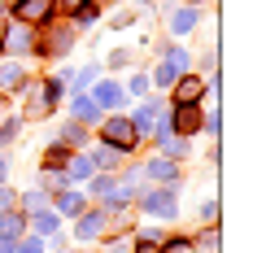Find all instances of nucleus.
I'll return each mask as SVG.
<instances>
[{
	"instance_id": "obj_1",
	"label": "nucleus",
	"mask_w": 253,
	"mask_h": 253,
	"mask_svg": "<svg viewBox=\"0 0 253 253\" xmlns=\"http://www.w3.org/2000/svg\"><path fill=\"white\" fill-rule=\"evenodd\" d=\"M101 140L109 144V149H118V153L135 149V126H131V118H105Z\"/></svg>"
},
{
	"instance_id": "obj_2",
	"label": "nucleus",
	"mask_w": 253,
	"mask_h": 253,
	"mask_svg": "<svg viewBox=\"0 0 253 253\" xmlns=\"http://www.w3.org/2000/svg\"><path fill=\"white\" fill-rule=\"evenodd\" d=\"M188 66H192V57H188L183 48H170L166 57H162V66H157L153 83H157V87H170V83H175L179 75H188Z\"/></svg>"
},
{
	"instance_id": "obj_3",
	"label": "nucleus",
	"mask_w": 253,
	"mask_h": 253,
	"mask_svg": "<svg viewBox=\"0 0 253 253\" xmlns=\"http://www.w3.org/2000/svg\"><path fill=\"white\" fill-rule=\"evenodd\" d=\"M144 214H153V218H166V223H170V218L179 214V201H175V183H170L166 192H149V197H144Z\"/></svg>"
},
{
	"instance_id": "obj_4",
	"label": "nucleus",
	"mask_w": 253,
	"mask_h": 253,
	"mask_svg": "<svg viewBox=\"0 0 253 253\" xmlns=\"http://www.w3.org/2000/svg\"><path fill=\"white\" fill-rule=\"evenodd\" d=\"M166 118H170L175 135H197L201 131V109L197 105H175V114H166Z\"/></svg>"
},
{
	"instance_id": "obj_5",
	"label": "nucleus",
	"mask_w": 253,
	"mask_h": 253,
	"mask_svg": "<svg viewBox=\"0 0 253 253\" xmlns=\"http://www.w3.org/2000/svg\"><path fill=\"white\" fill-rule=\"evenodd\" d=\"M52 13H57V0H18V18H22L26 26L48 22Z\"/></svg>"
},
{
	"instance_id": "obj_6",
	"label": "nucleus",
	"mask_w": 253,
	"mask_h": 253,
	"mask_svg": "<svg viewBox=\"0 0 253 253\" xmlns=\"http://www.w3.org/2000/svg\"><path fill=\"white\" fill-rule=\"evenodd\" d=\"M201 96H205V79H197V75L175 79V105H197Z\"/></svg>"
},
{
	"instance_id": "obj_7",
	"label": "nucleus",
	"mask_w": 253,
	"mask_h": 253,
	"mask_svg": "<svg viewBox=\"0 0 253 253\" xmlns=\"http://www.w3.org/2000/svg\"><path fill=\"white\" fill-rule=\"evenodd\" d=\"M144 175L157 179V183H175V179H179V166L170 162V157H153L149 166H144Z\"/></svg>"
},
{
	"instance_id": "obj_8",
	"label": "nucleus",
	"mask_w": 253,
	"mask_h": 253,
	"mask_svg": "<svg viewBox=\"0 0 253 253\" xmlns=\"http://www.w3.org/2000/svg\"><path fill=\"white\" fill-rule=\"evenodd\" d=\"M4 48L13 52V57H18V52H26V48H35V35H31V26H13V31H9V40H4Z\"/></svg>"
},
{
	"instance_id": "obj_9",
	"label": "nucleus",
	"mask_w": 253,
	"mask_h": 253,
	"mask_svg": "<svg viewBox=\"0 0 253 253\" xmlns=\"http://www.w3.org/2000/svg\"><path fill=\"white\" fill-rule=\"evenodd\" d=\"M52 214H57V218H79V214H83V197H79V192H61Z\"/></svg>"
},
{
	"instance_id": "obj_10",
	"label": "nucleus",
	"mask_w": 253,
	"mask_h": 253,
	"mask_svg": "<svg viewBox=\"0 0 253 253\" xmlns=\"http://www.w3.org/2000/svg\"><path fill=\"white\" fill-rule=\"evenodd\" d=\"M157 114H162V105L157 101H149V105H140V114H135V135H144V131H153V126H157Z\"/></svg>"
},
{
	"instance_id": "obj_11",
	"label": "nucleus",
	"mask_w": 253,
	"mask_h": 253,
	"mask_svg": "<svg viewBox=\"0 0 253 253\" xmlns=\"http://www.w3.org/2000/svg\"><path fill=\"white\" fill-rule=\"evenodd\" d=\"M26 83V70L18 66V61H4L0 66V92H9V87H22Z\"/></svg>"
},
{
	"instance_id": "obj_12",
	"label": "nucleus",
	"mask_w": 253,
	"mask_h": 253,
	"mask_svg": "<svg viewBox=\"0 0 253 253\" xmlns=\"http://www.w3.org/2000/svg\"><path fill=\"white\" fill-rule=\"evenodd\" d=\"M105 231V214H83L79 218V240H96Z\"/></svg>"
},
{
	"instance_id": "obj_13",
	"label": "nucleus",
	"mask_w": 253,
	"mask_h": 253,
	"mask_svg": "<svg viewBox=\"0 0 253 253\" xmlns=\"http://www.w3.org/2000/svg\"><path fill=\"white\" fill-rule=\"evenodd\" d=\"M197 22H201L197 9H179L175 18H170V31H175V35H188V31H197Z\"/></svg>"
},
{
	"instance_id": "obj_14",
	"label": "nucleus",
	"mask_w": 253,
	"mask_h": 253,
	"mask_svg": "<svg viewBox=\"0 0 253 253\" xmlns=\"http://www.w3.org/2000/svg\"><path fill=\"white\" fill-rule=\"evenodd\" d=\"M70 109H75L79 123H92V118H101V105L92 101V96H75V105H70Z\"/></svg>"
},
{
	"instance_id": "obj_15",
	"label": "nucleus",
	"mask_w": 253,
	"mask_h": 253,
	"mask_svg": "<svg viewBox=\"0 0 253 253\" xmlns=\"http://www.w3.org/2000/svg\"><path fill=\"white\" fill-rule=\"evenodd\" d=\"M118 101H123L118 83H96V105H118Z\"/></svg>"
},
{
	"instance_id": "obj_16",
	"label": "nucleus",
	"mask_w": 253,
	"mask_h": 253,
	"mask_svg": "<svg viewBox=\"0 0 253 253\" xmlns=\"http://www.w3.org/2000/svg\"><path fill=\"white\" fill-rule=\"evenodd\" d=\"M70 48H75V35L70 31H57L48 44H44V52H70Z\"/></svg>"
},
{
	"instance_id": "obj_17",
	"label": "nucleus",
	"mask_w": 253,
	"mask_h": 253,
	"mask_svg": "<svg viewBox=\"0 0 253 253\" xmlns=\"http://www.w3.org/2000/svg\"><path fill=\"white\" fill-rule=\"evenodd\" d=\"M92 175H96L92 157H70V179H92Z\"/></svg>"
},
{
	"instance_id": "obj_18",
	"label": "nucleus",
	"mask_w": 253,
	"mask_h": 253,
	"mask_svg": "<svg viewBox=\"0 0 253 253\" xmlns=\"http://www.w3.org/2000/svg\"><path fill=\"white\" fill-rule=\"evenodd\" d=\"M18 231H22V218H18V214H0V236H9V240H13Z\"/></svg>"
},
{
	"instance_id": "obj_19",
	"label": "nucleus",
	"mask_w": 253,
	"mask_h": 253,
	"mask_svg": "<svg viewBox=\"0 0 253 253\" xmlns=\"http://www.w3.org/2000/svg\"><path fill=\"white\" fill-rule=\"evenodd\" d=\"M22 205L31 210V214H40V210L48 205V192H40V188H35V192H26V197H22Z\"/></svg>"
},
{
	"instance_id": "obj_20",
	"label": "nucleus",
	"mask_w": 253,
	"mask_h": 253,
	"mask_svg": "<svg viewBox=\"0 0 253 253\" xmlns=\"http://www.w3.org/2000/svg\"><path fill=\"white\" fill-rule=\"evenodd\" d=\"M57 223H61V218H57L52 210H40V214H35V227H40V231H52Z\"/></svg>"
},
{
	"instance_id": "obj_21",
	"label": "nucleus",
	"mask_w": 253,
	"mask_h": 253,
	"mask_svg": "<svg viewBox=\"0 0 253 253\" xmlns=\"http://www.w3.org/2000/svg\"><path fill=\"white\" fill-rule=\"evenodd\" d=\"M197 245H201L205 253H218V227H210V231L201 236V240H197Z\"/></svg>"
},
{
	"instance_id": "obj_22",
	"label": "nucleus",
	"mask_w": 253,
	"mask_h": 253,
	"mask_svg": "<svg viewBox=\"0 0 253 253\" xmlns=\"http://www.w3.org/2000/svg\"><path fill=\"white\" fill-rule=\"evenodd\" d=\"M109 253H135V240L131 236H118V240H109Z\"/></svg>"
},
{
	"instance_id": "obj_23",
	"label": "nucleus",
	"mask_w": 253,
	"mask_h": 253,
	"mask_svg": "<svg viewBox=\"0 0 253 253\" xmlns=\"http://www.w3.org/2000/svg\"><path fill=\"white\" fill-rule=\"evenodd\" d=\"M92 79H96V66H83L75 75V87H92Z\"/></svg>"
},
{
	"instance_id": "obj_24",
	"label": "nucleus",
	"mask_w": 253,
	"mask_h": 253,
	"mask_svg": "<svg viewBox=\"0 0 253 253\" xmlns=\"http://www.w3.org/2000/svg\"><path fill=\"white\" fill-rule=\"evenodd\" d=\"M61 131H66V144H83V126L79 123H66Z\"/></svg>"
},
{
	"instance_id": "obj_25",
	"label": "nucleus",
	"mask_w": 253,
	"mask_h": 253,
	"mask_svg": "<svg viewBox=\"0 0 253 253\" xmlns=\"http://www.w3.org/2000/svg\"><path fill=\"white\" fill-rule=\"evenodd\" d=\"M44 188H66V175H57L52 166H44Z\"/></svg>"
},
{
	"instance_id": "obj_26",
	"label": "nucleus",
	"mask_w": 253,
	"mask_h": 253,
	"mask_svg": "<svg viewBox=\"0 0 253 253\" xmlns=\"http://www.w3.org/2000/svg\"><path fill=\"white\" fill-rule=\"evenodd\" d=\"M162 253H192V240H166Z\"/></svg>"
},
{
	"instance_id": "obj_27",
	"label": "nucleus",
	"mask_w": 253,
	"mask_h": 253,
	"mask_svg": "<svg viewBox=\"0 0 253 253\" xmlns=\"http://www.w3.org/2000/svg\"><path fill=\"white\" fill-rule=\"evenodd\" d=\"M13 205H18V197L9 188H0V214H13Z\"/></svg>"
},
{
	"instance_id": "obj_28",
	"label": "nucleus",
	"mask_w": 253,
	"mask_h": 253,
	"mask_svg": "<svg viewBox=\"0 0 253 253\" xmlns=\"http://www.w3.org/2000/svg\"><path fill=\"white\" fill-rule=\"evenodd\" d=\"M13 135H18V118H13V123H4V126H0V144H13Z\"/></svg>"
},
{
	"instance_id": "obj_29",
	"label": "nucleus",
	"mask_w": 253,
	"mask_h": 253,
	"mask_svg": "<svg viewBox=\"0 0 253 253\" xmlns=\"http://www.w3.org/2000/svg\"><path fill=\"white\" fill-rule=\"evenodd\" d=\"M75 18H79V26H92V22H96V9H92V4H83Z\"/></svg>"
},
{
	"instance_id": "obj_30",
	"label": "nucleus",
	"mask_w": 253,
	"mask_h": 253,
	"mask_svg": "<svg viewBox=\"0 0 253 253\" xmlns=\"http://www.w3.org/2000/svg\"><path fill=\"white\" fill-rule=\"evenodd\" d=\"M13 253H44V249H40V240H18V249H13Z\"/></svg>"
},
{
	"instance_id": "obj_31",
	"label": "nucleus",
	"mask_w": 253,
	"mask_h": 253,
	"mask_svg": "<svg viewBox=\"0 0 253 253\" xmlns=\"http://www.w3.org/2000/svg\"><path fill=\"white\" fill-rule=\"evenodd\" d=\"M57 162H66V149H61V144H52V149H48V166H57Z\"/></svg>"
},
{
	"instance_id": "obj_32",
	"label": "nucleus",
	"mask_w": 253,
	"mask_h": 253,
	"mask_svg": "<svg viewBox=\"0 0 253 253\" xmlns=\"http://www.w3.org/2000/svg\"><path fill=\"white\" fill-rule=\"evenodd\" d=\"M131 92H135V96H140V92H149V79L135 75V79H131Z\"/></svg>"
},
{
	"instance_id": "obj_33",
	"label": "nucleus",
	"mask_w": 253,
	"mask_h": 253,
	"mask_svg": "<svg viewBox=\"0 0 253 253\" xmlns=\"http://www.w3.org/2000/svg\"><path fill=\"white\" fill-rule=\"evenodd\" d=\"M126 61H131V52H126V48H118L114 57H109V66H126Z\"/></svg>"
},
{
	"instance_id": "obj_34",
	"label": "nucleus",
	"mask_w": 253,
	"mask_h": 253,
	"mask_svg": "<svg viewBox=\"0 0 253 253\" xmlns=\"http://www.w3.org/2000/svg\"><path fill=\"white\" fill-rule=\"evenodd\" d=\"M57 4H61L66 13H79V9H83V0H57Z\"/></svg>"
},
{
	"instance_id": "obj_35",
	"label": "nucleus",
	"mask_w": 253,
	"mask_h": 253,
	"mask_svg": "<svg viewBox=\"0 0 253 253\" xmlns=\"http://www.w3.org/2000/svg\"><path fill=\"white\" fill-rule=\"evenodd\" d=\"M4 175H9V162L0 157V188H4Z\"/></svg>"
},
{
	"instance_id": "obj_36",
	"label": "nucleus",
	"mask_w": 253,
	"mask_h": 253,
	"mask_svg": "<svg viewBox=\"0 0 253 253\" xmlns=\"http://www.w3.org/2000/svg\"><path fill=\"white\" fill-rule=\"evenodd\" d=\"M13 4H18V0H13Z\"/></svg>"
}]
</instances>
